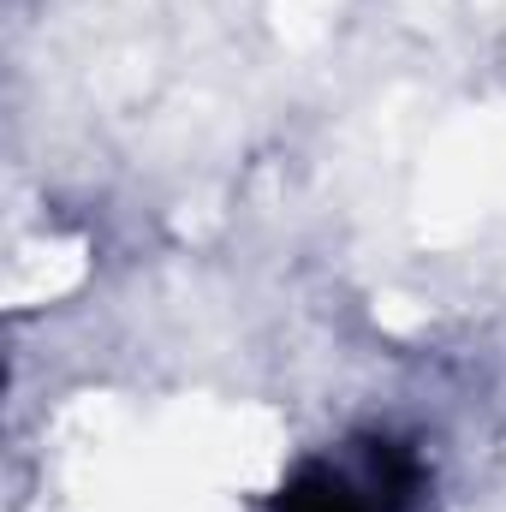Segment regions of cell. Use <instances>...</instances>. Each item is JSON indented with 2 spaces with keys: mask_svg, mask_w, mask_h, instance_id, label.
<instances>
[{
  "mask_svg": "<svg viewBox=\"0 0 506 512\" xmlns=\"http://www.w3.org/2000/svg\"><path fill=\"white\" fill-rule=\"evenodd\" d=\"M417 489L411 459H399L387 441L370 453L364 471H340V465H304L286 489L280 512H399Z\"/></svg>",
  "mask_w": 506,
  "mask_h": 512,
  "instance_id": "6da1fadb",
  "label": "cell"
}]
</instances>
